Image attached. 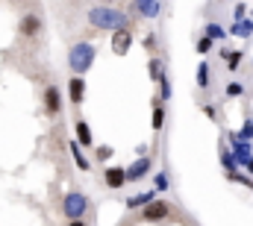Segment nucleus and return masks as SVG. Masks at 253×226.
I'll list each match as a JSON object with an SVG mask.
<instances>
[{
  "instance_id": "f257e3e1",
  "label": "nucleus",
  "mask_w": 253,
  "mask_h": 226,
  "mask_svg": "<svg viewBox=\"0 0 253 226\" xmlns=\"http://www.w3.org/2000/svg\"><path fill=\"white\" fill-rule=\"evenodd\" d=\"M126 18L124 12L112 9V6H94L88 12V24L94 30H106V33H118V30H126Z\"/></svg>"
},
{
  "instance_id": "f03ea898",
  "label": "nucleus",
  "mask_w": 253,
  "mask_h": 226,
  "mask_svg": "<svg viewBox=\"0 0 253 226\" xmlns=\"http://www.w3.org/2000/svg\"><path fill=\"white\" fill-rule=\"evenodd\" d=\"M94 56H97V50H94L91 41H77V44L68 50V68L74 71V76H83L85 71H91Z\"/></svg>"
},
{
  "instance_id": "7ed1b4c3",
  "label": "nucleus",
  "mask_w": 253,
  "mask_h": 226,
  "mask_svg": "<svg viewBox=\"0 0 253 226\" xmlns=\"http://www.w3.org/2000/svg\"><path fill=\"white\" fill-rule=\"evenodd\" d=\"M62 212H65L68 221H83V215L88 212V197H85L83 191H71V194H65Z\"/></svg>"
},
{
  "instance_id": "20e7f679",
  "label": "nucleus",
  "mask_w": 253,
  "mask_h": 226,
  "mask_svg": "<svg viewBox=\"0 0 253 226\" xmlns=\"http://www.w3.org/2000/svg\"><path fill=\"white\" fill-rule=\"evenodd\" d=\"M168 215H171V203H165V200H153L150 206L141 209V218L147 224H162V221H168Z\"/></svg>"
},
{
  "instance_id": "39448f33",
  "label": "nucleus",
  "mask_w": 253,
  "mask_h": 226,
  "mask_svg": "<svg viewBox=\"0 0 253 226\" xmlns=\"http://www.w3.org/2000/svg\"><path fill=\"white\" fill-rule=\"evenodd\" d=\"M126 182V168H121V165H109V168L103 170V185L106 188H124Z\"/></svg>"
},
{
  "instance_id": "423d86ee",
  "label": "nucleus",
  "mask_w": 253,
  "mask_h": 226,
  "mask_svg": "<svg viewBox=\"0 0 253 226\" xmlns=\"http://www.w3.org/2000/svg\"><path fill=\"white\" fill-rule=\"evenodd\" d=\"M129 47H132V33H129V27L112 33V53H115V56H126Z\"/></svg>"
},
{
  "instance_id": "0eeeda50",
  "label": "nucleus",
  "mask_w": 253,
  "mask_h": 226,
  "mask_svg": "<svg viewBox=\"0 0 253 226\" xmlns=\"http://www.w3.org/2000/svg\"><path fill=\"white\" fill-rule=\"evenodd\" d=\"M44 112L47 114H59L62 112V94L56 85H47L44 88Z\"/></svg>"
},
{
  "instance_id": "6e6552de",
  "label": "nucleus",
  "mask_w": 253,
  "mask_h": 226,
  "mask_svg": "<svg viewBox=\"0 0 253 226\" xmlns=\"http://www.w3.org/2000/svg\"><path fill=\"white\" fill-rule=\"evenodd\" d=\"M39 33H42V18L33 15V12H27V15L21 18V36H24V38H36Z\"/></svg>"
},
{
  "instance_id": "1a4fd4ad",
  "label": "nucleus",
  "mask_w": 253,
  "mask_h": 226,
  "mask_svg": "<svg viewBox=\"0 0 253 226\" xmlns=\"http://www.w3.org/2000/svg\"><path fill=\"white\" fill-rule=\"evenodd\" d=\"M147 173H150V159H147V156H138V159L126 168V179H129V182H138V179H144Z\"/></svg>"
},
{
  "instance_id": "9d476101",
  "label": "nucleus",
  "mask_w": 253,
  "mask_h": 226,
  "mask_svg": "<svg viewBox=\"0 0 253 226\" xmlns=\"http://www.w3.org/2000/svg\"><path fill=\"white\" fill-rule=\"evenodd\" d=\"M68 97H71L74 106H80V103L85 100V79H83V76H71V82H68Z\"/></svg>"
},
{
  "instance_id": "9b49d317",
  "label": "nucleus",
  "mask_w": 253,
  "mask_h": 226,
  "mask_svg": "<svg viewBox=\"0 0 253 226\" xmlns=\"http://www.w3.org/2000/svg\"><path fill=\"white\" fill-rule=\"evenodd\" d=\"M230 141H233V153H236V159L242 162V168H245V162L251 159V141H242L239 135H230Z\"/></svg>"
},
{
  "instance_id": "f8f14e48",
  "label": "nucleus",
  "mask_w": 253,
  "mask_h": 226,
  "mask_svg": "<svg viewBox=\"0 0 253 226\" xmlns=\"http://www.w3.org/2000/svg\"><path fill=\"white\" fill-rule=\"evenodd\" d=\"M80 147H83V144H80L77 138H74V141L68 144V150H71V156H74V165L83 170V173H88V170H91V162H88V159L83 156V150H80Z\"/></svg>"
},
{
  "instance_id": "ddd939ff",
  "label": "nucleus",
  "mask_w": 253,
  "mask_h": 226,
  "mask_svg": "<svg viewBox=\"0 0 253 226\" xmlns=\"http://www.w3.org/2000/svg\"><path fill=\"white\" fill-rule=\"evenodd\" d=\"M153 200H156V188L141 191V194H132V197L126 200V209H141V206H150Z\"/></svg>"
},
{
  "instance_id": "4468645a",
  "label": "nucleus",
  "mask_w": 253,
  "mask_h": 226,
  "mask_svg": "<svg viewBox=\"0 0 253 226\" xmlns=\"http://www.w3.org/2000/svg\"><path fill=\"white\" fill-rule=\"evenodd\" d=\"M74 129H77V141H80L83 147H91V144H94V138H91V126H88L85 120H77Z\"/></svg>"
},
{
  "instance_id": "2eb2a0df",
  "label": "nucleus",
  "mask_w": 253,
  "mask_h": 226,
  "mask_svg": "<svg viewBox=\"0 0 253 226\" xmlns=\"http://www.w3.org/2000/svg\"><path fill=\"white\" fill-rule=\"evenodd\" d=\"M135 9L144 18H156L159 15V0H135Z\"/></svg>"
},
{
  "instance_id": "dca6fc26",
  "label": "nucleus",
  "mask_w": 253,
  "mask_h": 226,
  "mask_svg": "<svg viewBox=\"0 0 253 226\" xmlns=\"http://www.w3.org/2000/svg\"><path fill=\"white\" fill-rule=\"evenodd\" d=\"M230 33L236 36V38H248V36H253V21H236L233 27H230Z\"/></svg>"
},
{
  "instance_id": "f3484780",
  "label": "nucleus",
  "mask_w": 253,
  "mask_h": 226,
  "mask_svg": "<svg viewBox=\"0 0 253 226\" xmlns=\"http://www.w3.org/2000/svg\"><path fill=\"white\" fill-rule=\"evenodd\" d=\"M147 74H150L153 82H162V79H165V65H162V59H150V62H147Z\"/></svg>"
},
{
  "instance_id": "a211bd4d",
  "label": "nucleus",
  "mask_w": 253,
  "mask_h": 226,
  "mask_svg": "<svg viewBox=\"0 0 253 226\" xmlns=\"http://www.w3.org/2000/svg\"><path fill=\"white\" fill-rule=\"evenodd\" d=\"M221 56L227 59V68H230V71H239V65H242L245 53H242V50H224V47H221Z\"/></svg>"
},
{
  "instance_id": "6ab92c4d",
  "label": "nucleus",
  "mask_w": 253,
  "mask_h": 226,
  "mask_svg": "<svg viewBox=\"0 0 253 226\" xmlns=\"http://www.w3.org/2000/svg\"><path fill=\"white\" fill-rule=\"evenodd\" d=\"M221 165H224L227 173H236V168H239L242 162L236 159V153H233V150H221Z\"/></svg>"
},
{
  "instance_id": "aec40b11",
  "label": "nucleus",
  "mask_w": 253,
  "mask_h": 226,
  "mask_svg": "<svg viewBox=\"0 0 253 226\" xmlns=\"http://www.w3.org/2000/svg\"><path fill=\"white\" fill-rule=\"evenodd\" d=\"M162 123H165V106H162V100L156 97V100H153V129L159 132Z\"/></svg>"
},
{
  "instance_id": "412c9836",
  "label": "nucleus",
  "mask_w": 253,
  "mask_h": 226,
  "mask_svg": "<svg viewBox=\"0 0 253 226\" xmlns=\"http://www.w3.org/2000/svg\"><path fill=\"white\" fill-rule=\"evenodd\" d=\"M203 36H209V38H215V41H224V38H227V30H224L221 24H206Z\"/></svg>"
},
{
  "instance_id": "4be33fe9",
  "label": "nucleus",
  "mask_w": 253,
  "mask_h": 226,
  "mask_svg": "<svg viewBox=\"0 0 253 226\" xmlns=\"http://www.w3.org/2000/svg\"><path fill=\"white\" fill-rule=\"evenodd\" d=\"M197 85H200V88H206V85H209V65H206V62H200V65H197Z\"/></svg>"
},
{
  "instance_id": "5701e85b",
  "label": "nucleus",
  "mask_w": 253,
  "mask_h": 226,
  "mask_svg": "<svg viewBox=\"0 0 253 226\" xmlns=\"http://www.w3.org/2000/svg\"><path fill=\"white\" fill-rule=\"evenodd\" d=\"M153 188H156V191H168V173H165V170H159V173L153 176Z\"/></svg>"
},
{
  "instance_id": "b1692460",
  "label": "nucleus",
  "mask_w": 253,
  "mask_h": 226,
  "mask_svg": "<svg viewBox=\"0 0 253 226\" xmlns=\"http://www.w3.org/2000/svg\"><path fill=\"white\" fill-rule=\"evenodd\" d=\"M239 138H242V141H253V120H251V117L242 123V129H239Z\"/></svg>"
},
{
  "instance_id": "393cba45",
  "label": "nucleus",
  "mask_w": 253,
  "mask_h": 226,
  "mask_svg": "<svg viewBox=\"0 0 253 226\" xmlns=\"http://www.w3.org/2000/svg\"><path fill=\"white\" fill-rule=\"evenodd\" d=\"M215 47V38H209V36H200V41H197V53H209Z\"/></svg>"
},
{
  "instance_id": "a878e982",
  "label": "nucleus",
  "mask_w": 253,
  "mask_h": 226,
  "mask_svg": "<svg viewBox=\"0 0 253 226\" xmlns=\"http://www.w3.org/2000/svg\"><path fill=\"white\" fill-rule=\"evenodd\" d=\"M227 176H230L233 182H242L245 188H253V176L251 173H248V176H245V173H227Z\"/></svg>"
},
{
  "instance_id": "bb28decb",
  "label": "nucleus",
  "mask_w": 253,
  "mask_h": 226,
  "mask_svg": "<svg viewBox=\"0 0 253 226\" xmlns=\"http://www.w3.org/2000/svg\"><path fill=\"white\" fill-rule=\"evenodd\" d=\"M171 94H174V91H171V82H168V76H165V79L159 82V100H171Z\"/></svg>"
},
{
  "instance_id": "cd10ccee",
  "label": "nucleus",
  "mask_w": 253,
  "mask_h": 226,
  "mask_svg": "<svg viewBox=\"0 0 253 226\" xmlns=\"http://www.w3.org/2000/svg\"><path fill=\"white\" fill-rule=\"evenodd\" d=\"M245 94V85L242 82H230L227 85V97H242Z\"/></svg>"
},
{
  "instance_id": "c85d7f7f",
  "label": "nucleus",
  "mask_w": 253,
  "mask_h": 226,
  "mask_svg": "<svg viewBox=\"0 0 253 226\" xmlns=\"http://www.w3.org/2000/svg\"><path fill=\"white\" fill-rule=\"evenodd\" d=\"M112 156H115L112 147H97V159H100V162H106V159H112Z\"/></svg>"
},
{
  "instance_id": "c756f323",
  "label": "nucleus",
  "mask_w": 253,
  "mask_h": 226,
  "mask_svg": "<svg viewBox=\"0 0 253 226\" xmlns=\"http://www.w3.org/2000/svg\"><path fill=\"white\" fill-rule=\"evenodd\" d=\"M156 47H159V44H156V36H153V33H150V36H147V38H144V50H147V53H150V50H156Z\"/></svg>"
},
{
  "instance_id": "7c9ffc66",
  "label": "nucleus",
  "mask_w": 253,
  "mask_h": 226,
  "mask_svg": "<svg viewBox=\"0 0 253 226\" xmlns=\"http://www.w3.org/2000/svg\"><path fill=\"white\" fill-rule=\"evenodd\" d=\"M203 114L206 117H215V106H203Z\"/></svg>"
},
{
  "instance_id": "2f4dec72",
  "label": "nucleus",
  "mask_w": 253,
  "mask_h": 226,
  "mask_svg": "<svg viewBox=\"0 0 253 226\" xmlns=\"http://www.w3.org/2000/svg\"><path fill=\"white\" fill-rule=\"evenodd\" d=\"M245 168H248V173H251V176H253V156H251V159H248V162H245Z\"/></svg>"
},
{
  "instance_id": "473e14b6",
  "label": "nucleus",
  "mask_w": 253,
  "mask_h": 226,
  "mask_svg": "<svg viewBox=\"0 0 253 226\" xmlns=\"http://www.w3.org/2000/svg\"><path fill=\"white\" fill-rule=\"evenodd\" d=\"M68 226H85V224H83V221H71Z\"/></svg>"
}]
</instances>
